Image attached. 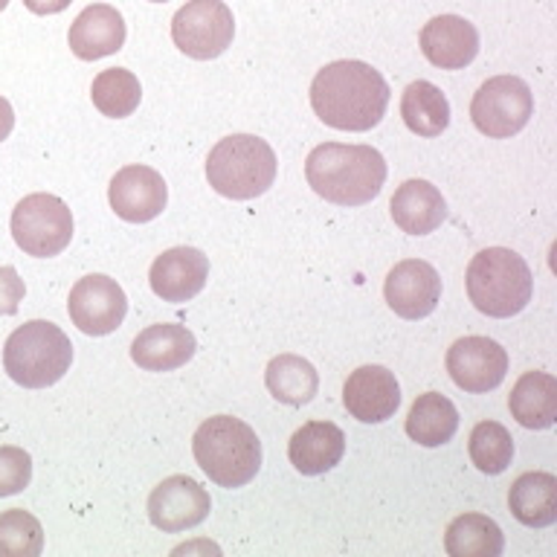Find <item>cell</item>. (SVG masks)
Wrapping results in <instances>:
<instances>
[{
	"label": "cell",
	"instance_id": "cell-1",
	"mask_svg": "<svg viewBox=\"0 0 557 557\" xmlns=\"http://www.w3.org/2000/svg\"><path fill=\"white\" fill-rule=\"evenodd\" d=\"M311 108L329 128L372 131L386 116L389 85L366 61H331L313 76Z\"/></svg>",
	"mask_w": 557,
	"mask_h": 557
},
{
	"label": "cell",
	"instance_id": "cell-2",
	"mask_svg": "<svg viewBox=\"0 0 557 557\" xmlns=\"http://www.w3.org/2000/svg\"><path fill=\"white\" fill-rule=\"evenodd\" d=\"M305 177L320 198L337 207H363L381 195L386 160L372 146L322 143L305 160Z\"/></svg>",
	"mask_w": 557,
	"mask_h": 557
},
{
	"label": "cell",
	"instance_id": "cell-3",
	"mask_svg": "<svg viewBox=\"0 0 557 557\" xmlns=\"http://www.w3.org/2000/svg\"><path fill=\"white\" fill-rule=\"evenodd\" d=\"M191 453L215 485L242 487L261 470V442L250 424L233 416H212L198 426Z\"/></svg>",
	"mask_w": 557,
	"mask_h": 557
},
{
	"label": "cell",
	"instance_id": "cell-4",
	"mask_svg": "<svg viewBox=\"0 0 557 557\" xmlns=\"http://www.w3.org/2000/svg\"><path fill=\"white\" fill-rule=\"evenodd\" d=\"M534 294V278L520 252L487 247L468 264V296L473 308L494 320L525 311Z\"/></svg>",
	"mask_w": 557,
	"mask_h": 557
},
{
	"label": "cell",
	"instance_id": "cell-5",
	"mask_svg": "<svg viewBox=\"0 0 557 557\" xmlns=\"http://www.w3.org/2000/svg\"><path fill=\"white\" fill-rule=\"evenodd\" d=\"M73 343L55 322L29 320L9 334L3 369L24 389H47L70 372Z\"/></svg>",
	"mask_w": 557,
	"mask_h": 557
},
{
	"label": "cell",
	"instance_id": "cell-6",
	"mask_svg": "<svg viewBox=\"0 0 557 557\" xmlns=\"http://www.w3.org/2000/svg\"><path fill=\"white\" fill-rule=\"evenodd\" d=\"M207 181L230 200L259 198L276 181V154L268 139L233 134L209 151Z\"/></svg>",
	"mask_w": 557,
	"mask_h": 557
},
{
	"label": "cell",
	"instance_id": "cell-7",
	"mask_svg": "<svg viewBox=\"0 0 557 557\" xmlns=\"http://www.w3.org/2000/svg\"><path fill=\"white\" fill-rule=\"evenodd\" d=\"M12 238L26 256L50 259L73 242V212L61 198L35 191L12 209Z\"/></svg>",
	"mask_w": 557,
	"mask_h": 557
},
{
	"label": "cell",
	"instance_id": "cell-8",
	"mask_svg": "<svg viewBox=\"0 0 557 557\" xmlns=\"http://www.w3.org/2000/svg\"><path fill=\"white\" fill-rule=\"evenodd\" d=\"M534 113L531 87L517 76H494L479 87L470 102V120L485 137L508 139L529 125Z\"/></svg>",
	"mask_w": 557,
	"mask_h": 557
},
{
	"label": "cell",
	"instance_id": "cell-9",
	"mask_svg": "<svg viewBox=\"0 0 557 557\" xmlns=\"http://www.w3.org/2000/svg\"><path fill=\"white\" fill-rule=\"evenodd\" d=\"M235 17L224 0H189L172 17L174 47L195 61L218 59L233 44Z\"/></svg>",
	"mask_w": 557,
	"mask_h": 557
},
{
	"label": "cell",
	"instance_id": "cell-10",
	"mask_svg": "<svg viewBox=\"0 0 557 557\" xmlns=\"http://www.w3.org/2000/svg\"><path fill=\"white\" fill-rule=\"evenodd\" d=\"M70 320L82 334L104 337L120 329L125 313H128V296L116 285V278L94 273V276L78 278L67 299Z\"/></svg>",
	"mask_w": 557,
	"mask_h": 557
},
{
	"label": "cell",
	"instance_id": "cell-11",
	"mask_svg": "<svg viewBox=\"0 0 557 557\" xmlns=\"http://www.w3.org/2000/svg\"><path fill=\"white\" fill-rule=\"evenodd\" d=\"M212 511L207 487H200L191 476H169L148 496V520L165 534L195 529Z\"/></svg>",
	"mask_w": 557,
	"mask_h": 557
},
{
	"label": "cell",
	"instance_id": "cell-12",
	"mask_svg": "<svg viewBox=\"0 0 557 557\" xmlns=\"http://www.w3.org/2000/svg\"><path fill=\"white\" fill-rule=\"evenodd\" d=\"M447 372L465 392L482 395L496 389L508 374V351L496 339L461 337L447 351Z\"/></svg>",
	"mask_w": 557,
	"mask_h": 557
},
{
	"label": "cell",
	"instance_id": "cell-13",
	"mask_svg": "<svg viewBox=\"0 0 557 557\" xmlns=\"http://www.w3.org/2000/svg\"><path fill=\"white\" fill-rule=\"evenodd\" d=\"M111 209L128 224H148L165 209L169 189H165L163 174L151 165H125L113 174L108 186Z\"/></svg>",
	"mask_w": 557,
	"mask_h": 557
},
{
	"label": "cell",
	"instance_id": "cell-14",
	"mask_svg": "<svg viewBox=\"0 0 557 557\" xmlns=\"http://www.w3.org/2000/svg\"><path fill=\"white\" fill-rule=\"evenodd\" d=\"M383 296L392 311L404 320H424L442 299V276L430 261L404 259L389 270Z\"/></svg>",
	"mask_w": 557,
	"mask_h": 557
},
{
	"label": "cell",
	"instance_id": "cell-15",
	"mask_svg": "<svg viewBox=\"0 0 557 557\" xmlns=\"http://www.w3.org/2000/svg\"><path fill=\"white\" fill-rule=\"evenodd\" d=\"M343 404L351 418L363 424H383L389 421L400 407V386L395 372L386 366H360L348 374L343 386Z\"/></svg>",
	"mask_w": 557,
	"mask_h": 557
},
{
	"label": "cell",
	"instance_id": "cell-16",
	"mask_svg": "<svg viewBox=\"0 0 557 557\" xmlns=\"http://www.w3.org/2000/svg\"><path fill=\"white\" fill-rule=\"evenodd\" d=\"M209 278V259L198 247H172L163 256H157L148 273L151 290L163 302H189L191 296L203 290Z\"/></svg>",
	"mask_w": 557,
	"mask_h": 557
},
{
	"label": "cell",
	"instance_id": "cell-17",
	"mask_svg": "<svg viewBox=\"0 0 557 557\" xmlns=\"http://www.w3.org/2000/svg\"><path fill=\"white\" fill-rule=\"evenodd\" d=\"M421 52L438 70H465L479 55L476 26L459 15H438L421 29Z\"/></svg>",
	"mask_w": 557,
	"mask_h": 557
},
{
	"label": "cell",
	"instance_id": "cell-18",
	"mask_svg": "<svg viewBox=\"0 0 557 557\" xmlns=\"http://www.w3.org/2000/svg\"><path fill=\"white\" fill-rule=\"evenodd\" d=\"M195 334L177 322L148 325L131 343V360L146 372H174L195 357Z\"/></svg>",
	"mask_w": 557,
	"mask_h": 557
},
{
	"label": "cell",
	"instance_id": "cell-19",
	"mask_svg": "<svg viewBox=\"0 0 557 557\" xmlns=\"http://www.w3.org/2000/svg\"><path fill=\"white\" fill-rule=\"evenodd\" d=\"M67 44L73 55L82 61L113 55L125 44V21L108 3H94V7L82 9L76 21L70 24Z\"/></svg>",
	"mask_w": 557,
	"mask_h": 557
},
{
	"label": "cell",
	"instance_id": "cell-20",
	"mask_svg": "<svg viewBox=\"0 0 557 557\" xmlns=\"http://www.w3.org/2000/svg\"><path fill=\"white\" fill-rule=\"evenodd\" d=\"M346 453V435L331 421H308L290 435L287 459L302 476H322L339 465Z\"/></svg>",
	"mask_w": 557,
	"mask_h": 557
},
{
	"label": "cell",
	"instance_id": "cell-21",
	"mask_svg": "<svg viewBox=\"0 0 557 557\" xmlns=\"http://www.w3.org/2000/svg\"><path fill=\"white\" fill-rule=\"evenodd\" d=\"M389 212L404 233L430 235L447 218V203L430 181H407L392 195Z\"/></svg>",
	"mask_w": 557,
	"mask_h": 557
},
{
	"label": "cell",
	"instance_id": "cell-22",
	"mask_svg": "<svg viewBox=\"0 0 557 557\" xmlns=\"http://www.w3.org/2000/svg\"><path fill=\"white\" fill-rule=\"evenodd\" d=\"M508 508L513 520L529 529H546L557 522V476L546 470L522 473L508 491Z\"/></svg>",
	"mask_w": 557,
	"mask_h": 557
},
{
	"label": "cell",
	"instance_id": "cell-23",
	"mask_svg": "<svg viewBox=\"0 0 557 557\" xmlns=\"http://www.w3.org/2000/svg\"><path fill=\"white\" fill-rule=\"evenodd\" d=\"M508 409L525 430H548L557 421V377L548 372H525L513 383Z\"/></svg>",
	"mask_w": 557,
	"mask_h": 557
},
{
	"label": "cell",
	"instance_id": "cell-24",
	"mask_svg": "<svg viewBox=\"0 0 557 557\" xmlns=\"http://www.w3.org/2000/svg\"><path fill=\"white\" fill-rule=\"evenodd\" d=\"M459 430V409L438 392L418 395L407 416V435L421 447H442Z\"/></svg>",
	"mask_w": 557,
	"mask_h": 557
},
{
	"label": "cell",
	"instance_id": "cell-25",
	"mask_svg": "<svg viewBox=\"0 0 557 557\" xmlns=\"http://www.w3.org/2000/svg\"><path fill=\"white\" fill-rule=\"evenodd\" d=\"M400 116L418 137H438L450 125V102L433 82L418 78L400 96Z\"/></svg>",
	"mask_w": 557,
	"mask_h": 557
},
{
	"label": "cell",
	"instance_id": "cell-26",
	"mask_svg": "<svg viewBox=\"0 0 557 557\" xmlns=\"http://www.w3.org/2000/svg\"><path fill=\"white\" fill-rule=\"evenodd\" d=\"M264 383H268V392L278 404L305 407L308 400H313L317 389H320V374H317V369L305 357L278 355L268 363Z\"/></svg>",
	"mask_w": 557,
	"mask_h": 557
},
{
	"label": "cell",
	"instance_id": "cell-27",
	"mask_svg": "<svg viewBox=\"0 0 557 557\" xmlns=\"http://www.w3.org/2000/svg\"><path fill=\"white\" fill-rule=\"evenodd\" d=\"M444 548L450 557H499L503 529L485 513H461L444 531Z\"/></svg>",
	"mask_w": 557,
	"mask_h": 557
},
{
	"label": "cell",
	"instance_id": "cell-28",
	"mask_svg": "<svg viewBox=\"0 0 557 557\" xmlns=\"http://www.w3.org/2000/svg\"><path fill=\"white\" fill-rule=\"evenodd\" d=\"M90 99L99 108L102 116H111V120H125L139 108V99H143V87H139V78L125 67H111L102 70L99 76L94 78V87H90Z\"/></svg>",
	"mask_w": 557,
	"mask_h": 557
},
{
	"label": "cell",
	"instance_id": "cell-29",
	"mask_svg": "<svg viewBox=\"0 0 557 557\" xmlns=\"http://www.w3.org/2000/svg\"><path fill=\"white\" fill-rule=\"evenodd\" d=\"M468 450L470 461H473L482 473L496 476V473H503V470H508V465H511L513 438L499 421H479V424L473 426V433H470Z\"/></svg>",
	"mask_w": 557,
	"mask_h": 557
},
{
	"label": "cell",
	"instance_id": "cell-30",
	"mask_svg": "<svg viewBox=\"0 0 557 557\" xmlns=\"http://www.w3.org/2000/svg\"><path fill=\"white\" fill-rule=\"evenodd\" d=\"M44 552V529L24 508L0 513V557H38Z\"/></svg>",
	"mask_w": 557,
	"mask_h": 557
},
{
	"label": "cell",
	"instance_id": "cell-31",
	"mask_svg": "<svg viewBox=\"0 0 557 557\" xmlns=\"http://www.w3.org/2000/svg\"><path fill=\"white\" fill-rule=\"evenodd\" d=\"M33 479V459L24 447H0V496L21 494Z\"/></svg>",
	"mask_w": 557,
	"mask_h": 557
},
{
	"label": "cell",
	"instance_id": "cell-32",
	"mask_svg": "<svg viewBox=\"0 0 557 557\" xmlns=\"http://www.w3.org/2000/svg\"><path fill=\"white\" fill-rule=\"evenodd\" d=\"M24 294L26 285L24 278L17 276V270L0 264V317L17 313V305L24 302Z\"/></svg>",
	"mask_w": 557,
	"mask_h": 557
},
{
	"label": "cell",
	"instance_id": "cell-33",
	"mask_svg": "<svg viewBox=\"0 0 557 557\" xmlns=\"http://www.w3.org/2000/svg\"><path fill=\"white\" fill-rule=\"evenodd\" d=\"M73 0H24V7L33 12V15H59L70 7Z\"/></svg>",
	"mask_w": 557,
	"mask_h": 557
},
{
	"label": "cell",
	"instance_id": "cell-34",
	"mask_svg": "<svg viewBox=\"0 0 557 557\" xmlns=\"http://www.w3.org/2000/svg\"><path fill=\"white\" fill-rule=\"evenodd\" d=\"M12 128H15V111H12V104L0 96V143L12 134Z\"/></svg>",
	"mask_w": 557,
	"mask_h": 557
},
{
	"label": "cell",
	"instance_id": "cell-35",
	"mask_svg": "<svg viewBox=\"0 0 557 557\" xmlns=\"http://www.w3.org/2000/svg\"><path fill=\"white\" fill-rule=\"evenodd\" d=\"M7 7H9V0H0V12H3Z\"/></svg>",
	"mask_w": 557,
	"mask_h": 557
},
{
	"label": "cell",
	"instance_id": "cell-36",
	"mask_svg": "<svg viewBox=\"0 0 557 557\" xmlns=\"http://www.w3.org/2000/svg\"><path fill=\"white\" fill-rule=\"evenodd\" d=\"M151 3H165V0H151Z\"/></svg>",
	"mask_w": 557,
	"mask_h": 557
}]
</instances>
